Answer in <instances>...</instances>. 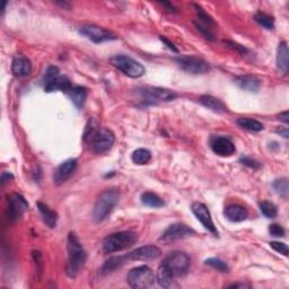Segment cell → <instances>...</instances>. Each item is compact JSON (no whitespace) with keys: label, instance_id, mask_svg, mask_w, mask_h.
Masks as SVG:
<instances>
[{"label":"cell","instance_id":"ffe728a7","mask_svg":"<svg viewBox=\"0 0 289 289\" xmlns=\"http://www.w3.org/2000/svg\"><path fill=\"white\" fill-rule=\"evenodd\" d=\"M277 67L283 75L287 74L289 67V51L287 42H280L277 50Z\"/></svg>","mask_w":289,"mask_h":289},{"label":"cell","instance_id":"d6a6232c","mask_svg":"<svg viewBox=\"0 0 289 289\" xmlns=\"http://www.w3.org/2000/svg\"><path fill=\"white\" fill-rule=\"evenodd\" d=\"M206 264L210 265L211 268L220 271V272H227V271L229 270V266L227 265V263L224 262L223 260L217 259V257H210V259H207Z\"/></svg>","mask_w":289,"mask_h":289},{"label":"cell","instance_id":"44dd1931","mask_svg":"<svg viewBox=\"0 0 289 289\" xmlns=\"http://www.w3.org/2000/svg\"><path fill=\"white\" fill-rule=\"evenodd\" d=\"M226 218L233 223H239L247 218V210L239 205H230L224 211Z\"/></svg>","mask_w":289,"mask_h":289},{"label":"cell","instance_id":"277c9868","mask_svg":"<svg viewBox=\"0 0 289 289\" xmlns=\"http://www.w3.org/2000/svg\"><path fill=\"white\" fill-rule=\"evenodd\" d=\"M137 241V233L131 232V230H124V232L113 233L106 236L102 242V248L104 253L120 252L133 246Z\"/></svg>","mask_w":289,"mask_h":289},{"label":"cell","instance_id":"d590c367","mask_svg":"<svg viewBox=\"0 0 289 289\" xmlns=\"http://www.w3.org/2000/svg\"><path fill=\"white\" fill-rule=\"evenodd\" d=\"M270 246L272 247L275 252L281 253V254L284 255V256L288 255V252H289L288 251V246L284 243H281V242H270Z\"/></svg>","mask_w":289,"mask_h":289},{"label":"cell","instance_id":"ba28073f","mask_svg":"<svg viewBox=\"0 0 289 289\" xmlns=\"http://www.w3.org/2000/svg\"><path fill=\"white\" fill-rule=\"evenodd\" d=\"M174 61L181 67V69L193 75H202L210 70V66L207 61L197 57H178Z\"/></svg>","mask_w":289,"mask_h":289},{"label":"cell","instance_id":"2e32d148","mask_svg":"<svg viewBox=\"0 0 289 289\" xmlns=\"http://www.w3.org/2000/svg\"><path fill=\"white\" fill-rule=\"evenodd\" d=\"M162 255V251L155 245H146L141 246L133 250L132 252H130L126 254L129 261H139V260H154L157 259Z\"/></svg>","mask_w":289,"mask_h":289},{"label":"cell","instance_id":"4dcf8cb0","mask_svg":"<svg viewBox=\"0 0 289 289\" xmlns=\"http://www.w3.org/2000/svg\"><path fill=\"white\" fill-rule=\"evenodd\" d=\"M260 210L266 218H274L278 215V209L274 203L270 201H262L260 202Z\"/></svg>","mask_w":289,"mask_h":289},{"label":"cell","instance_id":"e575fe53","mask_svg":"<svg viewBox=\"0 0 289 289\" xmlns=\"http://www.w3.org/2000/svg\"><path fill=\"white\" fill-rule=\"evenodd\" d=\"M269 233L274 237H283L284 234H286L282 226L279 225V224L270 225L269 226Z\"/></svg>","mask_w":289,"mask_h":289},{"label":"cell","instance_id":"603a6c76","mask_svg":"<svg viewBox=\"0 0 289 289\" xmlns=\"http://www.w3.org/2000/svg\"><path fill=\"white\" fill-rule=\"evenodd\" d=\"M128 257L126 255H117V256H112L111 259H108L105 263L102 266V273L103 274H107L111 273L113 271H115L117 269H120L122 265L126 263Z\"/></svg>","mask_w":289,"mask_h":289},{"label":"cell","instance_id":"f35d334b","mask_svg":"<svg viewBox=\"0 0 289 289\" xmlns=\"http://www.w3.org/2000/svg\"><path fill=\"white\" fill-rule=\"evenodd\" d=\"M161 41H163V42H164V43H165V44L167 45V48H169V49H171V50H172V51H174V52H176V53H178V52H179V50H178V49H176V48H175V45H174L173 43H171V42H170V41H169V40H167V39H165V38H163V36H161Z\"/></svg>","mask_w":289,"mask_h":289},{"label":"cell","instance_id":"5b68a950","mask_svg":"<svg viewBox=\"0 0 289 289\" xmlns=\"http://www.w3.org/2000/svg\"><path fill=\"white\" fill-rule=\"evenodd\" d=\"M190 263H191V260H190V256L187 253L174 251L165 256V259L163 260L161 265L164 266L174 278H176L184 275L188 272Z\"/></svg>","mask_w":289,"mask_h":289},{"label":"cell","instance_id":"836d02e7","mask_svg":"<svg viewBox=\"0 0 289 289\" xmlns=\"http://www.w3.org/2000/svg\"><path fill=\"white\" fill-rule=\"evenodd\" d=\"M58 76H59V68L56 66H50L47 69V71H45V75H44V78H43L44 85L50 83V81L53 80Z\"/></svg>","mask_w":289,"mask_h":289},{"label":"cell","instance_id":"60d3db41","mask_svg":"<svg viewBox=\"0 0 289 289\" xmlns=\"http://www.w3.org/2000/svg\"><path fill=\"white\" fill-rule=\"evenodd\" d=\"M279 120L284 122V123L287 124L288 122H289V113H288V111H284L282 113H280V114H279Z\"/></svg>","mask_w":289,"mask_h":289},{"label":"cell","instance_id":"f546056e","mask_svg":"<svg viewBox=\"0 0 289 289\" xmlns=\"http://www.w3.org/2000/svg\"><path fill=\"white\" fill-rule=\"evenodd\" d=\"M132 162L134 164L137 165H143V164H147V163L151 161L152 158V154L151 152L148 151V149H144V148H139L137 151H134L132 153Z\"/></svg>","mask_w":289,"mask_h":289},{"label":"cell","instance_id":"ac0fdd59","mask_svg":"<svg viewBox=\"0 0 289 289\" xmlns=\"http://www.w3.org/2000/svg\"><path fill=\"white\" fill-rule=\"evenodd\" d=\"M71 88H72V86H71L70 80L68 79L66 76H60V75L56 77L53 80L50 81V83L44 85V90L47 93H52V92H56V90H60V92L69 94Z\"/></svg>","mask_w":289,"mask_h":289},{"label":"cell","instance_id":"83f0119b","mask_svg":"<svg viewBox=\"0 0 289 289\" xmlns=\"http://www.w3.org/2000/svg\"><path fill=\"white\" fill-rule=\"evenodd\" d=\"M141 202L144 206L152 207V208H162L165 206V202L163 201V199H161L156 193H153V192L142 193Z\"/></svg>","mask_w":289,"mask_h":289},{"label":"cell","instance_id":"ee69618b","mask_svg":"<svg viewBox=\"0 0 289 289\" xmlns=\"http://www.w3.org/2000/svg\"><path fill=\"white\" fill-rule=\"evenodd\" d=\"M229 287H234V288H236V287H242V288H244V287H248V286H246V284H232V286H229Z\"/></svg>","mask_w":289,"mask_h":289},{"label":"cell","instance_id":"e0dca14e","mask_svg":"<svg viewBox=\"0 0 289 289\" xmlns=\"http://www.w3.org/2000/svg\"><path fill=\"white\" fill-rule=\"evenodd\" d=\"M235 84H236L239 88L243 90H247L251 93H256L260 89L261 81L254 75H244L238 76L234 79Z\"/></svg>","mask_w":289,"mask_h":289},{"label":"cell","instance_id":"30bf717a","mask_svg":"<svg viewBox=\"0 0 289 289\" xmlns=\"http://www.w3.org/2000/svg\"><path fill=\"white\" fill-rule=\"evenodd\" d=\"M29 210V203L20 193H12L7 199V217L11 221H16Z\"/></svg>","mask_w":289,"mask_h":289},{"label":"cell","instance_id":"52a82bcc","mask_svg":"<svg viewBox=\"0 0 289 289\" xmlns=\"http://www.w3.org/2000/svg\"><path fill=\"white\" fill-rule=\"evenodd\" d=\"M110 61L113 67H115L117 70L123 72L131 78H139L146 72V69L141 63L124 54H117V56L112 57Z\"/></svg>","mask_w":289,"mask_h":289},{"label":"cell","instance_id":"7a4b0ae2","mask_svg":"<svg viewBox=\"0 0 289 289\" xmlns=\"http://www.w3.org/2000/svg\"><path fill=\"white\" fill-rule=\"evenodd\" d=\"M85 141L89 143L92 151L96 154H102L108 152L114 143V134L112 131L96 128V126H87V130L85 132Z\"/></svg>","mask_w":289,"mask_h":289},{"label":"cell","instance_id":"4fadbf2b","mask_svg":"<svg viewBox=\"0 0 289 289\" xmlns=\"http://www.w3.org/2000/svg\"><path fill=\"white\" fill-rule=\"evenodd\" d=\"M191 210L194 216L197 217V219L203 225V227L209 230L210 233L216 235V236L218 235V230H217L214 221H212L210 211L206 205H203L201 202H193L191 206Z\"/></svg>","mask_w":289,"mask_h":289},{"label":"cell","instance_id":"74e56055","mask_svg":"<svg viewBox=\"0 0 289 289\" xmlns=\"http://www.w3.org/2000/svg\"><path fill=\"white\" fill-rule=\"evenodd\" d=\"M224 43H225V44H227V47L232 48L233 50H236V51L239 52V53L244 54V53L246 52V49L244 48L243 45L238 44V43H235V42H233V41H224Z\"/></svg>","mask_w":289,"mask_h":289},{"label":"cell","instance_id":"7c38bea8","mask_svg":"<svg viewBox=\"0 0 289 289\" xmlns=\"http://www.w3.org/2000/svg\"><path fill=\"white\" fill-rule=\"evenodd\" d=\"M193 235H196V232L192 228H190L189 226L185 224H173L169 226L166 230L163 233L161 241L164 242H171V241H178V239H183L191 237Z\"/></svg>","mask_w":289,"mask_h":289},{"label":"cell","instance_id":"1f68e13d","mask_svg":"<svg viewBox=\"0 0 289 289\" xmlns=\"http://www.w3.org/2000/svg\"><path fill=\"white\" fill-rule=\"evenodd\" d=\"M272 187L274 189V191L277 192L280 196L283 198L288 197V192H289V185H288V180L286 178L283 179H279L275 180Z\"/></svg>","mask_w":289,"mask_h":289},{"label":"cell","instance_id":"5bb4252c","mask_svg":"<svg viewBox=\"0 0 289 289\" xmlns=\"http://www.w3.org/2000/svg\"><path fill=\"white\" fill-rule=\"evenodd\" d=\"M210 147L212 152L221 157H229L235 153V144L229 138L223 135H214L210 139Z\"/></svg>","mask_w":289,"mask_h":289},{"label":"cell","instance_id":"7bdbcfd3","mask_svg":"<svg viewBox=\"0 0 289 289\" xmlns=\"http://www.w3.org/2000/svg\"><path fill=\"white\" fill-rule=\"evenodd\" d=\"M56 4H57V5H60V6H61V7H66V8H70V5H69V4H68V3H65V2H63V3H56Z\"/></svg>","mask_w":289,"mask_h":289},{"label":"cell","instance_id":"ab89813d","mask_svg":"<svg viewBox=\"0 0 289 289\" xmlns=\"http://www.w3.org/2000/svg\"><path fill=\"white\" fill-rule=\"evenodd\" d=\"M14 176L11 173H7V172H4L2 175V185H4L6 182H8L9 180H13Z\"/></svg>","mask_w":289,"mask_h":289},{"label":"cell","instance_id":"9a60e30c","mask_svg":"<svg viewBox=\"0 0 289 289\" xmlns=\"http://www.w3.org/2000/svg\"><path fill=\"white\" fill-rule=\"evenodd\" d=\"M76 169H77V160H75V158H69V160L62 162L53 173L54 183L60 185L67 182V181L71 178L72 174L75 173Z\"/></svg>","mask_w":289,"mask_h":289},{"label":"cell","instance_id":"4316f807","mask_svg":"<svg viewBox=\"0 0 289 289\" xmlns=\"http://www.w3.org/2000/svg\"><path fill=\"white\" fill-rule=\"evenodd\" d=\"M236 123L241 126V128L248 131H253V132H259V131L264 129V126L261 122L254 119H250V117H239V119H237Z\"/></svg>","mask_w":289,"mask_h":289},{"label":"cell","instance_id":"9c48e42d","mask_svg":"<svg viewBox=\"0 0 289 289\" xmlns=\"http://www.w3.org/2000/svg\"><path fill=\"white\" fill-rule=\"evenodd\" d=\"M81 35H84L85 38L93 41L94 43H102L106 42V41H113L116 40V35L113 34L111 31H107L103 27H99L97 25H81L78 30Z\"/></svg>","mask_w":289,"mask_h":289},{"label":"cell","instance_id":"7402d4cb","mask_svg":"<svg viewBox=\"0 0 289 289\" xmlns=\"http://www.w3.org/2000/svg\"><path fill=\"white\" fill-rule=\"evenodd\" d=\"M38 209L40 211L41 216H42L44 224L50 228H54L57 226L58 221V214L56 211H53L52 209L45 205L43 202H38Z\"/></svg>","mask_w":289,"mask_h":289},{"label":"cell","instance_id":"d4e9b609","mask_svg":"<svg viewBox=\"0 0 289 289\" xmlns=\"http://www.w3.org/2000/svg\"><path fill=\"white\" fill-rule=\"evenodd\" d=\"M70 98L72 103L75 104V106L80 110L83 108L84 104L86 102V98H87V92H86L85 87H81V86H75L72 87L69 92Z\"/></svg>","mask_w":289,"mask_h":289},{"label":"cell","instance_id":"8fae6325","mask_svg":"<svg viewBox=\"0 0 289 289\" xmlns=\"http://www.w3.org/2000/svg\"><path fill=\"white\" fill-rule=\"evenodd\" d=\"M140 94L146 101L154 102H170L178 97V94L173 90L160 87H146L140 90Z\"/></svg>","mask_w":289,"mask_h":289},{"label":"cell","instance_id":"6da1fadb","mask_svg":"<svg viewBox=\"0 0 289 289\" xmlns=\"http://www.w3.org/2000/svg\"><path fill=\"white\" fill-rule=\"evenodd\" d=\"M68 250V261L66 265V273L68 277L76 278L83 268L86 260H87V253L81 245L79 238L75 233L70 232L68 235L67 241Z\"/></svg>","mask_w":289,"mask_h":289},{"label":"cell","instance_id":"3957f363","mask_svg":"<svg viewBox=\"0 0 289 289\" xmlns=\"http://www.w3.org/2000/svg\"><path fill=\"white\" fill-rule=\"evenodd\" d=\"M120 193L115 189H110L99 194L95 202L93 210V219L95 223H102L105 220L119 202Z\"/></svg>","mask_w":289,"mask_h":289},{"label":"cell","instance_id":"8992f818","mask_svg":"<svg viewBox=\"0 0 289 289\" xmlns=\"http://www.w3.org/2000/svg\"><path fill=\"white\" fill-rule=\"evenodd\" d=\"M128 283L135 289L151 288L155 284L156 275L147 265H140L131 269L128 273Z\"/></svg>","mask_w":289,"mask_h":289},{"label":"cell","instance_id":"8d00e7d4","mask_svg":"<svg viewBox=\"0 0 289 289\" xmlns=\"http://www.w3.org/2000/svg\"><path fill=\"white\" fill-rule=\"evenodd\" d=\"M239 162L242 163V164L244 165H246L248 167H251V169H254V170H257V169H260L261 167V164L259 162H256L254 160H252V158L250 157H242L241 160H239Z\"/></svg>","mask_w":289,"mask_h":289},{"label":"cell","instance_id":"b9f144b4","mask_svg":"<svg viewBox=\"0 0 289 289\" xmlns=\"http://www.w3.org/2000/svg\"><path fill=\"white\" fill-rule=\"evenodd\" d=\"M277 132L280 133L281 135H283L284 138H288V129L284 128V129H279L277 130Z\"/></svg>","mask_w":289,"mask_h":289},{"label":"cell","instance_id":"cb8c5ba5","mask_svg":"<svg viewBox=\"0 0 289 289\" xmlns=\"http://www.w3.org/2000/svg\"><path fill=\"white\" fill-rule=\"evenodd\" d=\"M200 103L203 106H206L209 108V110L217 113H223L227 111V108L224 105V103L221 102L220 99L211 96V95H203V96L200 97Z\"/></svg>","mask_w":289,"mask_h":289},{"label":"cell","instance_id":"484cf974","mask_svg":"<svg viewBox=\"0 0 289 289\" xmlns=\"http://www.w3.org/2000/svg\"><path fill=\"white\" fill-rule=\"evenodd\" d=\"M174 277L172 275L169 271H167L164 266L160 265L156 272V280L160 283V286L163 288H172L174 287Z\"/></svg>","mask_w":289,"mask_h":289},{"label":"cell","instance_id":"f1b7e54d","mask_svg":"<svg viewBox=\"0 0 289 289\" xmlns=\"http://www.w3.org/2000/svg\"><path fill=\"white\" fill-rule=\"evenodd\" d=\"M254 20L257 24L264 27L266 30L274 29V18L263 12H257L254 15Z\"/></svg>","mask_w":289,"mask_h":289},{"label":"cell","instance_id":"d6986e66","mask_svg":"<svg viewBox=\"0 0 289 289\" xmlns=\"http://www.w3.org/2000/svg\"><path fill=\"white\" fill-rule=\"evenodd\" d=\"M12 71L16 77H26L31 74L32 63L26 57H16L12 63Z\"/></svg>","mask_w":289,"mask_h":289}]
</instances>
